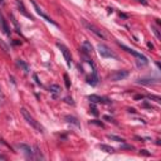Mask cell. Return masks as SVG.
Here are the masks:
<instances>
[{"mask_svg": "<svg viewBox=\"0 0 161 161\" xmlns=\"http://www.w3.org/2000/svg\"><path fill=\"white\" fill-rule=\"evenodd\" d=\"M128 112H130V113H136L135 108H128Z\"/></svg>", "mask_w": 161, "mask_h": 161, "instance_id": "30", "label": "cell"}, {"mask_svg": "<svg viewBox=\"0 0 161 161\" xmlns=\"http://www.w3.org/2000/svg\"><path fill=\"white\" fill-rule=\"evenodd\" d=\"M49 92L54 96V98L57 97L58 94H61V92H62V89H61V87L58 84H50L49 86Z\"/></svg>", "mask_w": 161, "mask_h": 161, "instance_id": "15", "label": "cell"}, {"mask_svg": "<svg viewBox=\"0 0 161 161\" xmlns=\"http://www.w3.org/2000/svg\"><path fill=\"white\" fill-rule=\"evenodd\" d=\"M98 147L102 150V151H105V152H108V154H113V152H115V149H113V147H111V146H108V145L100 143V145H98Z\"/></svg>", "mask_w": 161, "mask_h": 161, "instance_id": "17", "label": "cell"}, {"mask_svg": "<svg viewBox=\"0 0 161 161\" xmlns=\"http://www.w3.org/2000/svg\"><path fill=\"white\" fill-rule=\"evenodd\" d=\"M103 119H105V120H108L110 122H113V119H112V117H110V116H103Z\"/></svg>", "mask_w": 161, "mask_h": 161, "instance_id": "29", "label": "cell"}, {"mask_svg": "<svg viewBox=\"0 0 161 161\" xmlns=\"http://www.w3.org/2000/svg\"><path fill=\"white\" fill-rule=\"evenodd\" d=\"M97 50H98L100 57H102V58H115V59L117 58V56L106 44H98L97 45Z\"/></svg>", "mask_w": 161, "mask_h": 161, "instance_id": "3", "label": "cell"}, {"mask_svg": "<svg viewBox=\"0 0 161 161\" xmlns=\"http://www.w3.org/2000/svg\"><path fill=\"white\" fill-rule=\"evenodd\" d=\"M121 149H127V150H135V147L132 145H122Z\"/></svg>", "mask_w": 161, "mask_h": 161, "instance_id": "25", "label": "cell"}, {"mask_svg": "<svg viewBox=\"0 0 161 161\" xmlns=\"http://www.w3.org/2000/svg\"><path fill=\"white\" fill-rule=\"evenodd\" d=\"M120 17H122V18H127V15H126V14H121V13H120Z\"/></svg>", "mask_w": 161, "mask_h": 161, "instance_id": "33", "label": "cell"}, {"mask_svg": "<svg viewBox=\"0 0 161 161\" xmlns=\"http://www.w3.org/2000/svg\"><path fill=\"white\" fill-rule=\"evenodd\" d=\"M147 47H149V48H151V49H152V48H154V45H152V43H150V42H149V43H147Z\"/></svg>", "mask_w": 161, "mask_h": 161, "instance_id": "31", "label": "cell"}, {"mask_svg": "<svg viewBox=\"0 0 161 161\" xmlns=\"http://www.w3.org/2000/svg\"><path fill=\"white\" fill-rule=\"evenodd\" d=\"M17 147L20 150V151H23L26 156L30 157V159H33L34 160V155H33V149H31L29 145H25V143H19L17 145Z\"/></svg>", "mask_w": 161, "mask_h": 161, "instance_id": "9", "label": "cell"}, {"mask_svg": "<svg viewBox=\"0 0 161 161\" xmlns=\"http://www.w3.org/2000/svg\"><path fill=\"white\" fill-rule=\"evenodd\" d=\"M34 150H35V151H33V155H34V159H44V156H43V155H42V152L39 151V149L38 147H34Z\"/></svg>", "mask_w": 161, "mask_h": 161, "instance_id": "18", "label": "cell"}, {"mask_svg": "<svg viewBox=\"0 0 161 161\" xmlns=\"http://www.w3.org/2000/svg\"><path fill=\"white\" fill-rule=\"evenodd\" d=\"M64 120H66V122H68V123H71V125H74L76 127H78V128H80V122H79V120L77 119V117H74V116H66L64 117Z\"/></svg>", "mask_w": 161, "mask_h": 161, "instance_id": "13", "label": "cell"}, {"mask_svg": "<svg viewBox=\"0 0 161 161\" xmlns=\"http://www.w3.org/2000/svg\"><path fill=\"white\" fill-rule=\"evenodd\" d=\"M17 5H18V9H19V12L21 13L24 15V17H26V18H29L30 20H34L33 19V17H31V15L26 12V9H25V7H24V4H23V1H21V0H17Z\"/></svg>", "mask_w": 161, "mask_h": 161, "instance_id": "11", "label": "cell"}, {"mask_svg": "<svg viewBox=\"0 0 161 161\" xmlns=\"http://www.w3.org/2000/svg\"><path fill=\"white\" fill-rule=\"evenodd\" d=\"M92 103H103V105H110L112 103V101H110L108 98H105V97H101L98 94H89L87 97Z\"/></svg>", "mask_w": 161, "mask_h": 161, "instance_id": "8", "label": "cell"}, {"mask_svg": "<svg viewBox=\"0 0 161 161\" xmlns=\"http://www.w3.org/2000/svg\"><path fill=\"white\" fill-rule=\"evenodd\" d=\"M128 74L130 72L127 71V69H121V71H115L110 76V79L112 82H119V80H122L128 77Z\"/></svg>", "mask_w": 161, "mask_h": 161, "instance_id": "7", "label": "cell"}, {"mask_svg": "<svg viewBox=\"0 0 161 161\" xmlns=\"http://www.w3.org/2000/svg\"><path fill=\"white\" fill-rule=\"evenodd\" d=\"M138 1H141L142 4H145V5H147V1H146V0H138Z\"/></svg>", "mask_w": 161, "mask_h": 161, "instance_id": "32", "label": "cell"}, {"mask_svg": "<svg viewBox=\"0 0 161 161\" xmlns=\"http://www.w3.org/2000/svg\"><path fill=\"white\" fill-rule=\"evenodd\" d=\"M56 45H57V47L61 49L62 54H63V57H64V59H66L67 66H68V67H71V66H72V56H71V50H69L68 48H67L66 45H64V44H62V43H59V42H58Z\"/></svg>", "mask_w": 161, "mask_h": 161, "instance_id": "6", "label": "cell"}, {"mask_svg": "<svg viewBox=\"0 0 161 161\" xmlns=\"http://www.w3.org/2000/svg\"><path fill=\"white\" fill-rule=\"evenodd\" d=\"M89 123H93V125H97V126H100V127H105V125L102 122H100V121H97V120H93V121H91Z\"/></svg>", "mask_w": 161, "mask_h": 161, "instance_id": "24", "label": "cell"}, {"mask_svg": "<svg viewBox=\"0 0 161 161\" xmlns=\"http://www.w3.org/2000/svg\"><path fill=\"white\" fill-rule=\"evenodd\" d=\"M17 66L19 68H21L25 73H29L30 72V67L28 66V63H25L24 61H21V59H17Z\"/></svg>", "mask_w": 161, "mask_h": 161, "instance_id": "16", "label": "cell"}, {"mask_svg": "<svg viewBox=\"0 0 161 161\" xmlns=\"http://www.w3.org/2000/svg\"><path fill=\"white\" fill-rule=\"evenodd\" d=\"M82 50L86 53V54H92L93 53V47H92V44H91V42L84 40L82 43Z\"/></svg>", "mask_w": 161, "mask_h": 161, "instance_id": "12", "label": "cell"}, {"mask_svg": "<svg viewBox=\"0 0 161 161\" xmlns=\"http://www.w3.org/2000/svg\"><path fill=\"white\" fill-rule=\"evenodd\" d=\"M64 82H66V87H67V89L69 88V87H71V82H69V78H68V76H67V74H64Z\"/></svg>", "mask_w": 161, "mask_h": 161, "instance_id": "23", "label": "cell"}, {"mask_svg": "<svg viewBox=\"0 0 161 161\" xmlns=\"http://www.w3.org/2000/svg\"><path fill=\"white\" fill-rule=\"evenodd\" d=\"M151 29H152V31H154V34L156 35V38H157V39H161V34H160V30H159L157 26L151 25Z\"/></svg>", "mask_w": 161, "mask_h": 161, "instance_id": "21", "label": "cell"}, {"mask_svg": "<svg viewBox=\"0 0 161 161\" xmlns=\"http://www.w3.org/2000/svg\"><path fill=\"white\" fill-rule=\"evenodd\" d=\"M64 100H66V102H67V103H71L72 106H74V101H73L72 98H69V97H66V98H64Z\"/></svg>", "mask_w": 161, "mask_h": 161, "instance_id": "27", "label": "cell"}, {"mask_svg": "<svg viewBox=\"0 0 161 161\" xmlns=\"http://www.w3.org/2000/svg\"><path fill=\"white\" fill-rule=\"evenodd\" d=\"M91 112H92V115H94V116H98V111H97V108H96V106H94V103H92L91 105Z\"/></svg>", "mask_w": 161, "mask_h": 161, "instance_id": "22", "label": "cell"}, {"mask_svg": "<svg viewBox=\"0 0 161 161\" xmlns=\"http://www.w3.org/2000/svg\"><path fill=\"white\" fill-rule=\"evenodd\" d=\"M140 154H141V155H145V156H150V155H151L150 152H147V150H140Z\"/></svg>", "mask_w": 161, "mask_h": 161, "instance_id": "26", "label": "cell"}, {"mask_svg": "<svg viewBox=\"0 0 161 161\" xmlns=\"http://www.w3.org/2000/svg\"><path fill=\"white\" fill-rule=\"evenodd\" d=\"M143 98H145L143 94H136V96H135V100H136V101H137V100H143Z\"/></svg>", "mask_w": 161, "mask_h": 161, "instance_id": "28", "label": "cell"}, {"mask_svg": "<svg viewBox=\"0 0 161 161\" xmlns=\"http://www.w3.org/2000/svg\"><path fill=\"white\" fill-rule=\"evenodd\" d=\"M82 24L87 28L88 30H91L92 33L94 34V35H97L98 38H101V39H106V35L103 34V31H102L101 29H98L97 26H94L93 24H91V23H88L87 20H84V19H82Z\"/></svg>", "mask_w": 161, "mask_h": 161, "instance_id": "5", "label": "cell"}, {"mask_svg": "<svg viewBox=\"0 0 161 161\" xmlns=\"http://www.w3.org/2000/svg\"><path fill=\"white\" fill-rule=\"evenodd\" d=\"M30 3L31 4H33V7H34V9H35V12H37V14H38L39 15V17L40 18H43V19H44L45 21H48V23H50V24H53V25H56V26H58V24L56 23V21L54 20H53L50 17H48V15L44 13V12H43V10L40 9V7H39V5L38 4H37L35 3V0H30Z\"/></svg>", "mask_w": 161, "mask_h": 161, "instance_id": "4", "label": "cell"}, {"mask_svg": "<svg viewBox=\"0 0 161 161\" xmlns=\"http://www.w3.org/2000/svg\"><path fill=\"white\" fill-rule=\"evenodd\" d=\"M0 30L3 31V33L5 34V35H10V28H9V25H8V23H7V20H5V18H4V15L0 13Z\"/></svg>", "mask_w": 161, "mask_h": 161, "instance_id": "10", "label": "cell"}, {"mask_svg": "<svg viewBox=\"0 0 161 161\" xmlns=\"http://www.w3.org/2000/svg\"><path fill=\"white\" fill-rule=\"evenodd\" d=\"M145 98H147V100H154V101H156L157 103H160V102H161V98L159 97V96H154V94H146V96H145Z\"/></svg>", "mask_w": 161, "mask_h": 161, "instance_id": "20", "label": "cell"}, {"mask_svg": "<svg viewBox=\"0 0 161 161\" xmlns=\"http://www.w3.org/2000/svg\"><path fill=\"white\" fill-rule=\"evenodd\" d=\"M20 112H21V115H23L24 120H25L26 122H28L29 125L34 128V130H37V131L40 132V133H44V131H45V130H44V127H43V126L40 125V123H39L38 121H37L33 116L30 115V112H29L28 110L24 108V107H23V108H20Z\"/></svg>", "mask_w": 161, "mask_h": 161, "instance_id": "1", "label": "cell"}, {"mask_svg": "<svg viewBox=\"0 0 161 161\" xmlns=\"http://www.w3.org/2000/svg\"><path fill=\"white\" fill-rule=\"evenodd\" d=\"M107 138H110V140H113V141H117V142H125V140L119 136H115V135H107Z\"/></svg>", "mask_w": 161, "mask_h": 161, "instance_id": "19", "label": "cell"}, {"mask_svg": "<svg viewBox=\"0 0 161 161\" xmlns=\"http://www.w3.org/2000/svg\"><path fill=\"white\" fill-rule=\"evenodd\" d=\"M0 5H4V0H0Z\"/></svg>", "mask_w": 161, "mask_h": 161, "instance_id": "34", "label": "cell"}, {"mask_svg": "<svg viewBox=\"0 0 161 161\" xmlns=\"http://www.w3.org/2000/svg\"><path fill=\"white\" fill-rule=\"evenodd\" d=\"M117 44H119L123 50H126L127 53H130V54H132L133 57L137 58V66H138V67H143V66H146V64L149 63V59L142 54V53H138V52H136L135 49H132V48H128V47H126L125 44H121L120 42H117Z\"/></svg>", "mask_w": 161, "mask_h": 161, "instance_id": "2", "label": "cell"}, {"mask_svg": "<svg viewBox=\"0 0 161 161\" xmlns=\"http://www.w3.org/2000/svg\"><path fill=\"white\" fill-rule=\"evenodd\" d=\"M87 83L91 84V86H97L98 83V77H97V72L93 71L91 73V76L87 78Z\"/></svg>", "mask_w": 161, "mask_h": 161, "instance_id": "14", "label": "cell"}]
</instances>
